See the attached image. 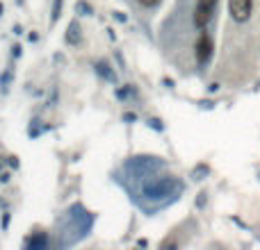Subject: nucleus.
Listing matches in <instances>:
<instances>
[{
  "label": "nucleus",
  "mask_w": 260,
  "mask_h": 250,
  "mask_svg": "<svg viewBox=\"0 0 260 250\" xmlns=\"http://www.w3.org/2000/svg\"><path fill=\"white\" fill-rule=\"evenodd\" d=\"M217 2H219V0H196L194 25L199 27V30H206L208 23L212 21V16H215V9H217Z\"/></svg>",
  "instance_id": "1"
},
{
  "label": "nucleus",
  "mask_w": 260,
  "mask_h": 250,
  "mask_svg": "<svg viewBox=\"0 0 260 250\" xmlns=\"http://www.w3.org/2000/svg\"><path fill=\"white\" fill-rule=\"evenodd\" d=\"M228 11H231L233 21L247 23L254 11V0H228Z\"/></svg>",
  "instance_id": "2"
},
{
  "label": "nucleus",
  "mask_w": 260,
  "mask_h": 250,
  "mask_svg": "<svg viewBox=\"0 0 260 250\" xmlns=\"http://www.w3.org/2000/svg\"><path fill=\"white\" fill-rule=\"evenodd\" d=\"M176 182L173 180H169V177H164V180H160V182H153V184H148L146 189H144V193H146L148 198H162V196H169V193L176 189Z\"/></svg>",
  "instance_id": "3"
},
{
  "label": "nucleus",
  "mask_w": 260,
  "mask_h": 250,
  "mask_svg": "<svg viewBox=\"0 0 260 250\" xmlns=\"http://www.w3.org/2000/svg\"><path fill=\"white\" fill-rule=\"evenodd\" d=\"M210 55H212V39L203 32L199 37V41H196V59L203 64V62H208V59H210Z\"/></svg>",
  "instance_id": "4"
},
{
  "label": "nucleus",
  "mask_w": 260,
  "mask_h": 250,
  "mask_svg": "<svg viewBox=\"0 0 260 250\" xmlns=\"http://www.w3.org/2000/svg\"><path fill=\"white\" fill-rule=\"evenodd\" d=\"M71 43H78L80 41V34H78V23H73V25H71V39H69Z\"/></svg>",
  "instance_id": "5"
},
{
  "label": "nucleus",
  "mask_w": 260,
  "mask_h": 250,
  "mask_svg": "<svg viewBox=\"0 0 260 250\" xmlns=\"http://www.w3.org/2000/svg\"><path fill=\"white\" fill-rule=\"evenodd\" d=\"M60 11H62V0H55V9H53V21L60 18Z\"/></svg>",
  "instance_id": "6"
},
{
  "label": "nucleus",
  "mask_w": 260,
  "mask_h": 250,
  "mask_svg": "<svg viewBox=\"0 0 260 250\" xmlns=\"http://www.w3.org/2000/svg\"><path fill=\"white\" fill-rule=\"evenodd\" d=\"M144 7H155V5H160V0H139Z\"/></svg>",
  "instance_id": "7"
}]
</instances>
